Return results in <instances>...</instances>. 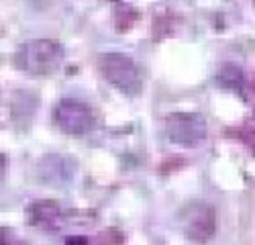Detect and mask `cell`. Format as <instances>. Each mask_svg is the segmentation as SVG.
I'll use <instances>...</instances> for the list:
<instances>
[{
  "mask_svg": "<svg viewBox=\"0 0 255 245\" xmlns=\"http://www.w3.org/2000/svg\"><path fill=\"white\" fill-rule=\"evenodd\" d=\"M63 47L51 39H33L18 45L14 64L29 76H51L63 64Z\"/></svg>",
  "mask_w": 255,
  "mask_h": 245,
  "instance_id": "6da1fadb",
  "label": "cell"
},
{
  "mask_svg": "<svg viewBox=\"0 0 255 245\" xmlns=\"http://www.w3.org/2000/svg\"><path fill=\"white\" fill-rule=\"evenodd\" d=\"M98 72L102 78L127 96H137L143 88V80L137 64L125 53H102L98 55Z\"/></svg>",
  "mask_w": 255,
  "mask_h": 245,
  "instance_id": "7a4b0ae2",
  "label": "cell"
},
{
  "mask_svg": "<svg viewBox=\"0 0 255 245\" xmlns=\"http://www.w3.org/2000/svg\"><path fill=\"white\" fill-rule=\"evenodd\" d=\"M165 133L180 147H198L206 139V119L198 113H172L165 117Z\"/></svg>",
  "mask_w": 255,
  "mask_h": 245,
  "instance_id": "3957f363",
  "label": "cell"
},
{
  "mask_svg": "<svg viewBox=\"0 0 255 245\" xmlns=\"http://www.w3.org/2000/svg\"><path fill=\"white\" fill-rule=\"evenodd\" d=\"M53 121L68 135H84L94 127V115L90 107L76 98H61L53 109Z\"/></svg>",
  "mask_w": 255,
  "mask_h": 245,
  "instance_id": "277c9868",
  "label": "cell"
},
{
  "mask_svg": "<svg viewBox=\"0 0 255 245\" xmlns=\"http://www.w3.org/2000/svg\"><path fill=\"white\" fill-rule=\"evenodd\" d=\"M184 235L194 243H208L217 231V215L208 202H190L182 217Z\"/></svg>",
  "mask_w": 255,
  "mask_h": 245,
  "instance_id": "5b68a950",
  "label": "cell"
},
{
  "mask_svg": "<svg viewBox=\"0 0 255 245\" xmlns=\"http://www.w3.org/2000/svg\"><path fill=\"white\" fill-rule=\"evenodd\" d=\"M76 174V163L61 155H49L39 163V180L53 186L68 184Z\"/></svg>",
  "mask_w": 255,
  "mask_h": 245,
  "instance_id": "8992f818",
  "label": "cell"
},
{
  "mask_svg": "<svg viewBox=\"0 0 255 245\" xmlns=\"http://www.w3.org/2000/svg\"><path fill=\"white\" fill-rule=\"evenodd\" d=\"M29 223L33 227H41V229H49V231H57L63 227V217L61 211L55 202L51 200H39L33 202L29 209Z\"/></svg>",
  "mask_w": 255,
  "mask_h": 245,
  "instance_id": "52a82bcc",
  "label": "cell"
},
{
  "mask_svg": "<svg viewBox=\"0 0 255 245\" xmlns=\"http://www.w3.org/2000/svg\"><path fill=\"white\" fill-rule=\"evenodd\" d=\"M217 82L227 90H241L245 84V74L237 64H223L217 72Z\"/></svg>",
  "mask_w": 255,
  "mask_h": 245,
  "instance_id": "ba28073f",
  "label": "cell"
},
{
  "mask_svg": "<svg viewBox=\"0 0 255 245\" xmlns=\"http://www.w3.org/2000/svg\"><path fill=\"white\" fill-rule=\"evenodd\" d=\"M66 245H90V241H88V237H84V235H74V237L66 239Z\"/></svg>",
  "mask_w": 255,
  "mask_h": 245,
  "instance_id": "9c48e42d",
  "label": "cell"
}]
</instances>
